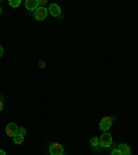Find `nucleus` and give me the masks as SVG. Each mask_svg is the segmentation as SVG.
<instances>
[{
    "mask_svg": "<svg viewBox=\"0 0 138 155\" xmlns=\"http://www.w3.org/2000/svg\"><path fill=\"white\" fill-rule=\"evenodd\" d=\"M100 145L104 147V148H111L112 145V136L111 133H102V136L100 137Z\"/></svg>",
    "mask_w": 138,
    "mask_h": 155,
    "instance_id": "f257e3e1",
    "label": "nucleus"
},
{
    "mask_svg": "<svg viewBox=\"0 0 138 155\" xmlns=\"http://www.w3.org/2000/svg\"><path fill=\"white\" fill-rule=\"evenodd\" d=\"M112 122H113L112 116H105V118H102L100 122V129L102 130V132H108V130L111 129V126H112Z\"/></svg>",
    "mask_w": 138,
    "mask_h": 155,
    "instance_id": "f03ea898",
    "label": "nucleus"
},
{
    "mask_svg": "<svg viewBox=\"0 0 138 155\" xmlns=\"http://www.w3.org/2000/svg\"><path fill=\"white\" fill-rule=\"evenodd\" d=\"M50 154L51 155H64V147L58 143H53L50 145Z\"/></svg>",
    "mask_w": 138,
    "mask_h": 155,
    "instance_id": "7ed1b4c3",
    "label": "nucleus"
},
{
    "mask_svg": "<svg viewBox=\"0 0 138 155\" xmlns=\"http://www.w3.org/2000/svg\"><path fill=\"white\" fill-rule=\"evenodd\" d=\"M47 13H48L47 8H44V7H39L35 13H33V15H35V18L37 19V21H43V19H46V17H47Z\"/></svg>",
    "mask_w": 138,
    "mask_h": 155,
    "instance_id": "20e7f679",
    "label": "nucleus"
},
{
    "mask_svg": "<svg viewBox=\"0 0 138 155\" xmlns=\"http://www.w3.org/2000/svg\"><path fill=\"white\" fill-rule=\"evenodd\" d=\"M18 126L15 125L14 122H11V123H8V125L6 126V133H7V136H10V137H14L15 134H18Z\"/></svg>",
    "mask_w": 138,
    "mask_h": 155,
    "instance_id": "39448f33",
    "label": "nucleus"
},
{
    "mask_svg": "<svg viewBox=\"0 0 138 155\" xmlns=\"http://www.w3.org/2000/svg\"><path fill=\"white\" fill-rule=\"evenodd\" d=\"M48 13L51 14L53 17H59L61 15V8H59V6L55 3H51L50 4V7H48Z\"/></svg>",
    "mask_w": 138,
    "mask_h": 155,
    "instance_id": "423d86ee",
    "label": "nucleus"
},
{
    "mask_svg": "<svg viewBox=\"0 0 138 155\" xmlns=\"http://www.w3.org/2000/svg\"><path fill=\"white\" fill-rule=\"evenodd\" d=\"M25 7L29 11H36V10L39 8V0H26Z\"/></svg>",
    "mask_w": 138,
    "mask_h": 155,
    "instance_id": "0eeeda50",
    "label": "nucleus"
},
{
    "mask_svg": "<svg viewBox=\"0 0 138 155\" xmlns=\"http://www.w3.org/2000/svg\"><path fill=\"white\" fill-rule=\"evenodd\" d=\"M117 148L120 150V152H122V155H131V148H130L127 144H120Z\"/></svg>",
    "mask_w": 138,
    "mask_h": 155,
    "instance_id": "6e6552de",
    "label": "nucleus"
},
{
    "mask_svg": "<svg viewBox=\"0 0 138 155\" xmlns=\"http://www.w3.org/2000/svg\"><path fill=\"white\" fill-rule=\"evenodd\" d=\"M90 144H91V147H94V148H98V145H100V139H98V137H91Z\"/></svg>",
    "mask_w": 138,
    "mask_h": 155,
    "instance_id": "1a4fd4ad",
    "label": "nucleus"
},
{
    "mask_svg": "<svg viewBox=\"0 0 138 155\" xmlns=\"http://www.w3.org/2000/svg\"><path fill=\"white\" fill-rule=\"evenodd\" d=\"M13 139H14V143H15V144H22V141H24V137L19 134H15Z\"/></svg>",
    "mask_w": 138,
    "mask_h": 155,
    "instance_id": "9d476101",
    "label": "nucleus"
},
{
    "mask_svg": "<svg viewBox=\"0 0 138 155\" xmlns=\"http://www.w3.org/2000/svg\"><path fill=\"white\" fill-rule=\"evenodd\" d=\"M8 3L11 7H18L19 4H21V0H10Z\"/></svg>",
    "mask_w": 138,
    "mask_h": 155,
    "instance_id": "9b49d317",
    "label": "nucleus"
},
{
    "mask_svg": "<svg viewBox=\"0 0 138 155\" xmlns=\"http://www.w3.org/2000/svg\"><path fill=\"white\" fill-rule=\"evenodd\" d=\"M18 134L22 136V137H25V134H26V129H25V127H19V129H18Z\"/></svg>",
    "mask_w": 138,
    "mask_h": 155,
    "instance_id": "f8f14e48",
    "label": "nucleus"
},
{
    "mask_svg": "<svg viewBox=\"0 0 138 155\" xmlns=\"http://www.w3.org/2000/svg\"><path fill=\"white\" fill-rule=\"evenodd\" d=\"M111 155H122V152H120L119 148H113L112 152H111Z\"/></svg>",
    "mask_w": 138,
    "mask_h": 155,
    "instance_id": "ddd939ff",
    "label": "nucleus"
},
{
    "mask_svg": "<svg viewBox=\"0 0 138 155\" xmlns=\"http://www.w3.org/2000/svg\"><path fill=\"white\" fill-rule=\"evenodd\" d=\"M3 110V98H0V111Z\"/></svg>",
    "mask_w": 138,
    "mask_h": 155,
    "instance_id": "4468645a",
    "label": "nucleus"
},
{
    "mask_svg": "<svg viewBox=\"0 0 138 155\" xmlns=\"http://www.w3.org/2000/svg\"><path fill=\"white\" fill-rule=\"evenodd\" d=\"M2 55H3V47L0 46V57H2Z\"/></svg>",
    "mask_w": 138,
    "mask_h": 155,
    "instance_id": "2eb2a0df",
    "label": "nucleus"
},
{
    "mask_svg": "<svg viewBox=\"0 0 138 155\" xmlns=\"http://www.w3.org/2000/svg\"><path fill=\"white\" fill-rule=\"evenodd\" d=\"M0 155H6V151H4V150H0Z\"/></svg>",
    "mask_w": 138,
    "mask_h": 155,
    "instance_id": "dca6fc26",
    "label": "nucleus"
},
{
    "mask_svg": "<svg viewBox=\"0 0 138 155\" xmlns=\"http://www.w3.org/2000/svg\"><path fill=\"white\" fill-rule=\"evenodd\" d=\"M40 68H44V61H40Z\"/></svg>",
    "mask_w": 138,
    "mask_h": 155,
    "instance_id": "f3484780",
    "label": "nucleus"
},
{
    "mask_svg": "<svg viewBox=\"0 0 138 155\" xmlns=\"http://www.w3.org/2000/svg\"><path fill=\"white\" fill-rule=\"evenodd\" d=\"M2 11H3V10H2V8H0V14H2Z\"/></svg>",
    "mask_w": 138,
    "mask_h": 155,
    "instance_id": "a211bd4d",
    "label": "nucleus"
}]
</instances>
